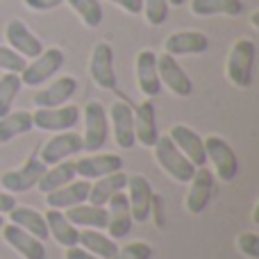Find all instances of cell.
<instances>
[{"label":"cell","mask_w":259,"mask_h":259,"mask_svg":"<svg viewBox=\"0 0 259 259\" xmlns=\"http://www.w3.org/2000/svg\"><path fill=\"white\" fill-rule=\"evenodd\" d=\"M255 59H257V44L252 39H237L228 53L225 62V75L237 89H248L255 75Z\"/></svg>","instance_id":"6da1fadb"},{"label":"cell","mask_w":259,"mask_h":259,"mask_svg":"<svg viewBox=\"0 0 259 259\" xmlns=\"http://www.w3.org/2000/svg\"><path fill=\"white\" fill-rule=\"evenodd\" d=\"M152 150H155V159H157V164H159V168L164 170L168 178H173L175 182L187 184L189 180L193 178L196 166L178 150V146L168 139V134H159L155 146H152Z\"/></svg>","instance_id":"7a4b0ae2"},{"label":"cell","mask_w":259,"mask_h":259,"mask_svg":"<svg viewBox=\"0 0 259 259\" xmlns=\"http://www.w3.org/2000/svg\"><path fill=\"white\" fill-rule=\"evenodd\" d=\"M84 132H82V148L84 152H98L109 139V116L100 100H89L82 109Z\"/></svg>","instance_id":"3957f363"},{"label":"cell","mask_w":259,"mask_h":259,"mask_svg":"<svg viewBox=\"0 0 259 259\" xmlns=\"http://www.w3.org/2000/svg\"><path fill=\"white\" fill-rule=\"evenodd\" d=\"M66 57H64L62 48H44L41 55H36L32 62L25 64V68L21 71V84L23 87H41L55 77L59 73V68L64 66Z\"/></svg>","instance_id":"277c9868"},{"label":"cell","mask_w":259,"mask_h":259,"mask_svg":"<svg viewBox=\"0 0 259 259\" xmlns=\"http://www.w3.org/2000/svg\"><path fill=\"white\" fill-rule=\"evenodd\" d=\"M202 141H205L207 161H211L216 178L221 182H234V178L239 175V157L234 152V148L219 134H209Z\"/></svg>","instance_id":"5b68a950"},{"label":"cell","mask_w":259,"mask_h":259,"mask_svg":"<svg viewBox=\"0 0 259 259\" xmlns=\"http://www.w3.org/2000/svg\"><path fill=\"white\" fill-rule=\"evenodd\" d=\"M82 118V109L75 105L62 107H36L32 112V123L41 132H68Z\"/></svg>","instance_id":"8992f818"},{"label":"cell","mask_w":259,"mask_h":259,"mask_svg":"<svg viewBox=\"0 0 259 259\" xmlns=\"http://www.w3.org/2000/svg\"><path fill=\"white\" fill-rule=\"evenodd\" d=\"M125 189H127L125 196H127V202H130L132 223H146V221L150 219L152 200H155V191H152L150 180L141 173L127 175Z\"/></svg>","instance_id":"52a82bcc"},{"label":"cell","mask_w":259,"mask_h":259,"mask_svg":"<svg viewBox=\"0 0 259 259\" xmlns=\"http://www.w3.org/2000/svg\"><path fill=\"white\" fill-rule=\"evenodd\" d=\"M89 75L94 80V84L100 87V89H105V91L116 89L118 77H116V71H114V48L107 41L96 44L94 50H91Z\"/></svg>","instance_id":"ba28073f"},{"label":"cell","mask_w":259,"mask_h":259,"mask_svg":"<svg viewBox=\"0 0 259 259\" xmlns=\"http://www.w3.org/2000/svg\"><path fill=\"white\" fill-rule=\"evenodd\" d=\"M44 170H46V164L39 159V155H30L23 161V166L7 170V173L0 178V184H3L5 191H9V193H27L30 189L36 187V182H39V178L44 175Z\"/></svg>","instance_id":"9c48e42d"},{"label":"cell","mask_w":259,"mask_h":259,"mask_svg":"<svg viewBox=\"0 0 259 259\" xmlns=\"http://www.w3.org/2000/svg\"><path fill=\"white\" fill-rule=\"evenodd\" d=\"M77 152H84V148H82V134L68 130V132H55L41 146L39 159L46 166H53V164H59V161H66L68 157L77 155Z\"/></svg>","instance_id":"30bf717a"},{"label":"cell","mask_w":259,"mask_h":259,"mask_svg":"<svg viewBox=\"0 0 259 259\" xmlns=\"http://www.w3.org/2000/svg\"><path fill=\"white\" fill-rule=\"evenodd\" d=\"M157 73H159V82L161 87L170 91L178 98H189L193 94V82L191 77L187 75L180 62L170 55H157Z\"/></svg>","instance_id":"8fae6325"},{"label":"cell","mask_w":259,"mask_h":259,"mask_svg":"<svg viewBox=\"0 0 259 259\" xmlns=\"http://www.w3.org/2000/svg\"><path fill=\"white\" fill-rule=\"evenodd\" d=\"M187 184H189V191H187V198H184V209L189 214L198 216L209 207L211 196H214V173L207 166L196 168L193 178Z\"/></svg>","instance_id":"7c38bea8"},{"label":"cell","mask_w":259,"mask_h":259,"mask_svg":"<svg viewBox=\"0 0 259 259\" xmlns=\"http://www.w3.org/2000/svg\"><path fill=\"white\" fill-rule=\"evenodd\" d=\"M107 116L109 123H112L116 146L121 150H132L137 146V139H134V107L127 100H114Z\"/></svg>","instance_id":"4fadbf2b"},{"label":"cell","mask_w":259,"mask_h":259,"mask_svg":"<svg viewBox=\"0 0 259 259\" xmlns=\"http://www.w3.org/2000/svg\"><path fill=\"white\" fill-rule=\"evenodd\" d=\"M168 139L178 146V150L191 161L196 168L207 166V155H205V141L193 127L184 125V123H175L168 130Z\"/></svg>","instance_id":"5bb4252c"},{"label":"cell","mask_w":259,"mask_h":259,"mask_svg":"<svg viewBox=\"0 0 259 259\" xmlns=\"http://www.w3.org/2000/svg\"><path fill=\"white\" fill-rule=\"evenodd\" d=\"M5 39H7L9 48L16 50V53L25 59H34L36 55H41V50H44L41 39L21 18H12V21L5 25Z\"/></svg>","instance_id":"9a60e30c"},{"label":"cell","mask_w":259,"mask_h":259,"mask_svg":"<svg viewBox=\"0 0 259 259\" xmlns=\"http://www.w3.org/2000/svg\"><path fill=\"white\" fill-rule=\"evenodd\" d=\"M209 48V39L205 32L198 30H178L166 36L164 53L170 57H187V55H202Z\"/></svg>","instance_id":"2e32d148"},{"label":"cell","mask_w":259,"mask_h":259,"mask_svg":"<svg viewBox=\"0 0 259 259\" xmlns=\"http://www.w3.org/2000/svg\"><path fill=\"white\" fill-rule=\"evenodd\" d=\"M116 170H123V157L114 152H91L75 161V173L82 180H98Z\"/></svg>","instance_id":"e0dca14e"},{"label":"cell","mask_w":259,"mask_h":259,"mask_svg":"<svg viewBox=\"0 0 259 259\" xmlns=\"http://www.w3.org/2000/svg\"><path fill=\"white\" fill-rule=\"evenodd\" d=\"M134 71H137V87L146 98L159 96L161 82L159 73H157V53H152L150 48L139 50L137 59H134Z\"/></svg>","instance_id":"ac0fdd59"},{"label":"cell","mask_w":259,"mask_h":259,"mask_svg":"<svg viewBox=\"0 0 259 259\" xmlns=\"http://www.w3.org/2000/svg\"><path fill=\"white\" fill-rule=\"evenodd\" d=\"M0 232H3L5 243H7L9 248H14L23 259H46L44 241L36 239V237H32V234L25 232V230H21L18 225L5 223L3 228H0Z\"/></svg>","instance_id":"d6986e66"},{"label":"cell","mask_w":259,"mask_h":259,"mask_svg":"<svg viewBox=\"0 0 259 259\" xmlns=\"http://www.w3.org/2000/svg\"><path fill=\"white\" fill-rule=\"evenodd\" d=\"M107 237H112L114 241H121V239H125L130 234V230H132V214H130V202H127V196L125 191H118L114 193L112 198H109L107 202Z\"/></svg>","instance_id":"ffe728a7"},{"label":"cell","mask_w":259,"mask_h":259,"mask_svg":"<svg viewBox=\"0 0 259 259\" xmlns=\"http://www.w3.org/2000/svg\"><path fill=\"white\" fill-rule=\"evenodd\" d=\"M89 187H91L89 180H73V182L46 193V205H48V209L66 211V209H71V207L87 202V198H89Z\"/></svg>","instance_id":"44dd1931"},{"label":"cell","mask_w":259,"mask_h":259,"mask_svg":"<svg viewBox=\"0 0 259 259\" xmlns=\"http://www.w3.org/2000/svg\"><path fill=\"white\" fill-rule=\"evenodd\" d=\"M77 94V80L73 75H62L34 96V107H62Z\"/></svg>","instance_id":"7402d4cb"},{"label":"cell","mask_w":259,"mask_h":259,"mask_svg":"<svg viewBox=\"0 0 259 259\" xmlns=\"http://www.w3.org/2000/svg\"><path fill=\"white\" fill-rule=\"evenodd\" d=\"M159 137L157 130V112L155 105L150 103V98H146L137 109H134V139L139 146L152 148Z\"/></svg>","instance_id":"603a6c76"},{"label":"cell","mask_w":259,"mask_h":259,"mask_svg":"<svg viewBox=\"0 0 259 259\" xmlns=\"http://www.w3.org/2000/svg\"><path fill=\"white\" fill-rule=\"evenodd\" d=\"M46 225H48V234L64 248H73L77 246V239H80V228L71 223L66 219V214L59 209H48L46 211Z\"/></svg>","instance_id":"cb8c5ba5"},{"label":"cell","mask_w":259,"mask_h":259,"mask_svg":"<svg viewBox=\"0 0 259 259\" xmlns=\"http://www.w3.org/2000/svg\"><path fill=\"white\" fill-rule=\"evenodd\" d=\"M127 184V175L123 170H116V173H109L105 178H98L94 184L89 187V198L87 202L89 205H98V207H107L109 198L118 191H125Z\"/></svg>","instance_id":"d4e9b609"},{"label":"cell","mask_w":259,"mask_h":259,"mask_svg":"<svg viewBox=\"0 0 259 259\" xmlns=\"http://www.w3.org/2000/svg\"><path fill=\"white\" fill-rule=\"evenodd\" d=\"M66 219L71 221L75 228L82 230H105L107 228V207H98V205H75L71 209L64 211Z\"/></svg>","instance_id":"484cf974"},{"label":"cell","mask_w":259,"mask_h":259,"mask_svg":"<svg viewBox=\"0 0 259 259\" xmlns=\"http://www.w3.org/2000/svg\"><path fill=\"white\" fill-rule=\"evenodd\" d=\"M189 9H191L193 16L200 18H209V16L237 18L243 14L246 5H243V0H191Z\"/></svg>","instance_id":"4316f807"},{"label":"cell","mask_w":259,"mask_h":259,"mask_svg":"<svg viewBox=\"0 0 259 259\" xmlns=\"http://www.w3.org/2000/svg\"><path fill=\"white\" fill-rule=\"evenodd\" d=\"M9 223L18 225L21 230L30 232L32 237L41 239V241H46V239L50 237V234H48V225H46V216L41 214V211L32 209V207L16 205L12 211H9Z\"/></svg>","instance_id":"83f0119b"},{"label":"cell","mask_w":259,"mask_h":259,"mask_svg":"<svg viewBox=\"0 0 259 259\" xmlns=\"http://www.w3.org/2000/svg\"><path fill=\"white\" fill-rule=\"evenodd\" d=\"M77 178L75 173V161H59V164H53V166H46L44 175L39 178V182H36V189H39L41 193H50L55 191V189L64 187V184L73 182V180Z\"/></svg>","instance_id":"f1b7e54d"},{"label":"cell","mask_w":259,"mask_h":259,"mask_svg":"<svg viewBox=\"0 0 259 259\" xmlns=\"http://www.w3.org/2000/svg\"><path fill=\"white\" fill-rule=\"evenodd\" d=\"M77 246L89 250L91 255L100 257V259H114L118 250V243L112 237L103 234L100 230H80V239H77Z\"/></svg>","instance_id":"f546056e"},{"label":"cell","mask_w":259,"mask_h":259,"mask_svg":"<svg viewBox=\"0 0 259 259\" xmlns=\"http://www.w3.org/2000/svg\"><path fill=\"white\" fill-rule=\"evenodd\" d=\"M34 130L32 123V112L18 109V112H9L0 118V143H9L21 134H27Z\"/></svg>","instance_id":"4dcf8cb0"},{"label":"cell","mask_w":259,"mask_h":259,"mask_svg":"<svg viewBox=\"0 0 259 259\" xmlns=\"http://www.w3.org/2000/svg\"><path fill=\"white\" fill-rule=\"evenodd\" d=\"M64 3H68V7L73 9V12L80 16V21L84 23L87 27H91V30H96V27L103 23V5H100V0H64Z\"/></svg>","instance_id":"1f68e13d"},{"label":"cell","mask_w":259,"mask_h":259,"mask_svg":"<svg viewBox=\"0 0 259 259\" xmlns=\"http://www.w3.org/2000/svg\"><path fill=\"white\" fill-rule=\"evenodd\" d=\"M21 77L16 73H3L0 75V118L12 112V105L21 91Z\"/></svg>","instance_id":"d6a6232c"},{"label":"cell","mask_w":259,"mask_h":259,"mask_svg":"<svg viewBox=\"0 0 259 259\" xmlns=\"http://www.w3.org/2000/svg\"><path fill=\"white\" fill-rule=\"evenodd\" d=\"M141 14L146 16V23L152 27H159L168 18V3L166 0H141Z\"/></svg>","instance_id":"836d02e7"},{"label":"cell","mask_w":259,"mask_h":259,"mask_svg":"<svg viewBox=\"0 0 259 259\" xmlns=\"http://www.w3.org/2000/svg\"><path fill=\"white\" fill-rule=\"evenodd\" d=\"M25 64H27L25 57H21L16 50H12L9 46H0V71L3 73H16V75H21Z\"/></svg>","instance_id":"e575fe53"},{"label":"cell","mask_w":259,"mask_h":259,"mask_svg":"<svg viewBox=\"0 0 259 259\" xmlns=\"http://www.w3.org/2000/svg\"><path fill=\"white\" fill-rule=\"evenodd\" d=\"M152 248L146 241H130L123 248H118L114 259H150Z\"/></svg>","instance_id":"d590c367"},{"label":"cell","mask_w":259,"mask_h":259,"mask_svg":"<svg viewBox=\"0 0 259 259\" xmlns=\"http://www.w3.org/2000/svg\"><path fill=\"white\" fill-rule=\"evenodd\" d=\"M237 248L241 255L248 259H259V234L257 232H243L237 237Z\"/></svg>","instance_id":"8d00e7d4"},{"label":"cell","mask_w":259,"mask_h":259,"mask_svg":"<svg viewBox=\"0 0 259 259\" xmlns=\"http://www.w3.org/2000/svg\"><path fill=\"white\" fill-rule=\"evenodd\" d=\"M62 3L64 0H23V5L27 9H32V12H53Z\"/></svg>","instance_id":"74e56055"},{"label":"cell","mask_w":259,"mask_h":259,"mask_svg":"<svg viewBox=\"0 0 259 259\" xmlns=\"http://www.w3.org/2000/svg\"><path fill=\"white\" fill-rule=\"evenodd\" d=\"M107 3L116 5V7H121L123 12H125V14H132V16L141 14V7H143L141 0H107Z\"/></svg>","instance_id":"f35d334b"},{"label":"cell","mask_w":259,"mask_h":259,"mask_svg":"<svg viewBox=\"0 0 259 259\" xmlns=\"http://www.w3.org/2000/svg\"><path fill=\"white\" fill-rule=\"evenodd\" d=\"M16 198H14V193L9 191H0V214H9V211L16 207Z\"/></svg>","instance_id":"ab89813d"},{"label":"cell","mask_w":259,"mask_h":259,"mask_svg":"<svg viewBox=\"0 0 259 259\" xmlns=\"http://www.w3.org/2000/svg\"><path fill=\"white\" fill-rule=\"evenodd\" d=\"M64 259H100V257L91 255L89 250H84V248H80V246H73V248H66Z\"/></svg>","instance_id":"60d3db41"},{"label":"cell","mask_w":259,"mask_h":259,"mask_svg":"<svg viewBox=\"0 0 259 259\" xmlns=\"http://www.w3.org/2000/svg\"><path fill=\"white\" fill-rule=\"evenodd\" d=\"M168 5H173V7H182L184 5V0H166Z\"/></svg>","instance_id":"b9f144b4"},{"label":"cell","mask_w":259,"mask_h":259,"mask_svg":"<svg viewBox=\"0 0 259 259\" xmlns=\"http://www.w3.org/2000/svg\"><path fill=\"white\" fill-rule=\"evenodd\" d=\"M252 25H255V27H259V14H257V12L252 14Z\"/></svg>","instance_id":"7bdbcfd3"},{"label":"cell","mask_w":259,"mask_h":259,"mask_svg":"<svg viewBox=\"0 0 259 259\" xmlns=\"http://www.w3.org/2000/svg\"><path fill=\"white\" fill-rule=\"evenodd\" d=\"M3 225H5V219H3V214H0V228H3Z\"/></svg>","instance_id":"ee69618b"}]
</instances>
